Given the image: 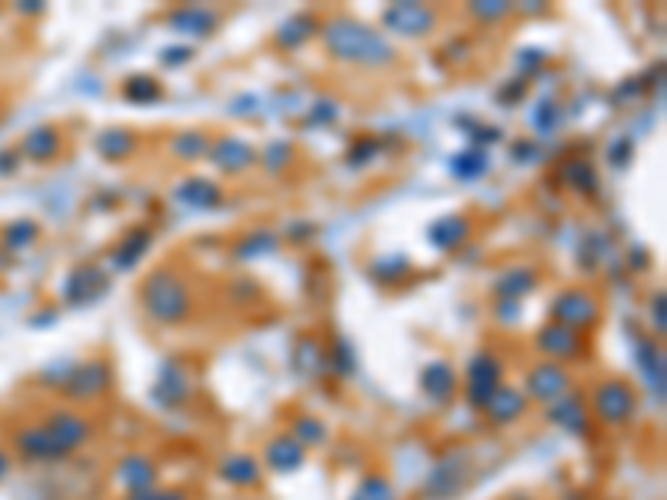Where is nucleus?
Returning <instances> with one entry per match:
<instances>
[{
	"label": "nucleus",
	"mask_w": 667,
	"mask_h": 500,
	"mask_svg": "<svg viewBox=\"0 0 667 500\" xmlns=\"http://www.w3.org/2000/svg\"><path fill=\"white\" fill-rule=\"evenodd\" d=\"M147 240H151V237H147L144 230H137V234H134L131 240H127V247L117 250V264H121V267L137 264V257H141L144 250H147Z\"/></svg>",
	"instance_id": "16"
},
{
	"label": "nucleus",
	"mask_w": 667,
	"mask_h": 500,
	"mask_svg": "<svg viewBox=\"0 0 667 500\" xmlns=\"http://www.w3.org/2000/svg\"><path fill=\"white\" fill-rule=\"evenodd\" d=\"M541 344L547 347V354H557V357H574L577 350H581V340H577V334L571 327L557 324L551 330H544L541 334Z\"/></svg>",
	"instance_id": "10"
},
{
	"label": "nucleus",
	"mask_w": 667,
	"mask_h": 500,
	"mask_svg": "<svg viewBox=\"0 0 667 500\" xmlns=\"http://www.w3.org/2000/svg\"><path fill=\"white\" fill-rule=\"evenodd\" d=\"M117 480L131 490V497L147 494V490H154V464L137 454L127 457V460H121V467H117Z\"/></svg>",
	"instance_id": "6"
},
{
	"label": "nucleus",
	"mask_w": 667,
	"mask_h": 500,
	"mask_svg": "<svg viewBox=\"0 0 667 500\" xmlns=\"http://www.w3.org/2000/svg\"><path fill=\"white\" fill-rule=\"evenodd\" d=\"M267 457H274V460H271L274 467H281V470H294V467H301V460H304V447L297 444L294 437H277L274 444H271V450H267Z\"/></svg>",
	"instance_id": "12"
},
{
	"label": "nucleus",
	"mask_w": 667,
	"mask_h": 500,
	"mask_svg": "<svg viewBox=\"0 0 667 500\" xmlns=\"http://www.w3.org/2000/svg\"><path fill=\"white\" fill-rule=\"evenodd\" d=\"M221 477L234 487H254L257 480H261V467H257L254 457L237 454V457H227L221 464Z\"/></svg>",
	"instance_id": "7"
},
{
	"label": "nucleus",
	"mask_w": 667,
	"mask_h": 500,
	"mask_svg": "<svg viewBox=\"0 0 667 500\" xmlns=\"http://www.w3.org/2000/svg\"><path fill=\"white\" fill-rule=\"evenodd\" d=\"M357 500H394V490L384 484V480H367L357 490Z\"/></svg>",
	"instance_id": "17"
},
{
	"label": "nucleus",
	"mask_w": 667,
	"mask_h": 500,
	"mask_svg": "<svg viewBox=\"0 0 667 500\" xmlns=\"http://www.w3.org/2000/svg\"><path fill=\"white\" fill-rule=\"evenodd\" d=\"M571 310V314L564 317V327H591V320H594V314H597V307H594V300L587 297V294H564L561 300H557V310Z\"/></svg>",
	"instance_id": "8"
},
{
	"label": "nucleus",
	"mask_w": 667,
	"mask_h": 500,
	"mask_svg": "<svg viewBox=\"0 0 667 500\" xmlns=\"http://www.w3.org/2000/svg\"><path fill=\"white\" fill-rule=\"evenodd\" d=\"M384 24L394 27L397 34H427V27L434 24V10L421 4H397L384 14Z\"/></svg>",
	"instance_id": "5"
},
{
	"label": "nucleus",
	"mask_w": 667,
	"mask_h": 500,
	"mask_svg": "<svg viewBox=\"0 0 667 500\" xmlns=\"http://www.w3.org/2000/svg\"><path fill=\"white\" fill-rule=\"evenodd\" d=\"M497 384H501V364L491 354H477L467 367V390H471L474 407H487Z\"/></svg>",
	"instance_id": "4"
},
{
	"label": "nucleus",
	"mask_w": 667,
	"mask_h": 500,
	"mask_svg": "<svg viewBox=\"0 0 667 500\" xmlns=\"http://www.w3.org/2000/svg\"><path fill=\"white\" fill-rule=\"evenodd\" d=\"M424 390L431 394L434 400H447L454 394V374H451V367L447 364H434V367H427L424 370Z\"/></svg>",
	"instance_id": "13"
},
{
	"label": "nucleus",
	"mask_w": 667,
	"mask_h": 500,
	"mask_svg": "<svg viewBox=\"0 0 667 500\" xmlns=\"http://www.w3.org/2000/svg\"><path fill=\"white\" fill-rule=\"evenodd\" d=\"M594 410H597V417L607 420V424H621V420L631 417V410H634V390L627 384H617V380L601 384L594 390Z\"/></svg>",
	"instance_id": "3"
},
{
	"label": "nucleus",
	"mask_w": 667,
	"mask_h": 500,
	"mask_svg": "<svg viewBox=\"0 0 667 500\" xmlns=\"http://www.w3.org/2000/svg\"><path fill=\"white\" fill-rule=\"evenodd\" d=\"M327 40H331L334 54H341L344 60H361V64H384V60H391V47L371 27L351 24V20L331 27Z\"/></svg>",
	"instance_id": "1"
},
{
	"label": "nucleus",
	"mask_w": 667,
	"mask_h": 500,
	"mask_svg": "<svg viewBox=\"0 0 667 500\" xmlns=\"http://www.w3.org/2000/svg\"><path fill=\"white\" fill-rule=\"evenodd\" d=\"M431 234L437 237V240H444L441 247H457L464 240V234H467V224L461 217H447V220H441V224H434V230Z\"/></svg>",
	"instance_id": "15"
},
{
	"label": "nucleus",
	"mask_w": 667,
	"mask_h": 500,
	"mask_svg": "<svg viewBox=\"0 0 667 500\" xmlns=\"http://www.w3.org/2000/svg\"><path fill=\"white\" fill-rule=\"evenodd\" d=\"M527 387L534 390V397L554 400L567 387V377H564V370H557V367H537L534 374L527 377Z\"/></svg>",
	"instance_id": "9"
},
{
	"label": "nucleus",
	"mask_w": 667,
	"mask_h": 500,
	"mask_svg": "<svg viewBox=\"0 0 667 500\" xmlns=\"http://www.w3.org/2000/svg\"><path fill=\"white\" fill-rule=\"evenodd\" d=\"M144 304L157 320L174 324V320H181L187 314V290L171 270H157L144 287Z\"/></svg>",
	"instance_id": "2"
},
{
	"label": "nucleus",
	"mask_w": 667,
	"mask_h": 500,
	"mask_svg": "<svg viewBox=\"0 0 667 500\" xmlns=\"http://www.w3.org/2000/svg\"><path fill=\"white\" fill-rule=\"evenodd\" d=\"M487 410H491L494 420H501V424H504V420H514L524 410V397L517 394V390H511V387H497L494 397L487 400Z\"/></svg>",
	"instance_id": "11"
},
{
	"label": "nucleus",
	"mask_w": 667,
	"mask_h": 500,
	"mask_svg": "<svg viewBox=\"0 0 667 500\" xmlns=\"http://www.w3.org/2000/svg\"><path fill=\"white\" fill-rule=\"evenodd\" d=\"M4 474H7V454L0 450V477H4Z\"/></svg>",
	"instance_id": "19"
},
{
	"label": "nucleus",
	"mask_w": 667,
	"mask_h": 500,
	"mask_svg": "<svg viewBox=\"0 0 667 500\" xmlns=\"http://www.w3.org/2000/svg\"><path fill=\"white\" fill-rule=\"evenodd\" d=\"M217 160H221V167L241 170L254 160V150L247 144H241V140H224L221 150H217Z\"/></svg>",
	"instance_id": "14"
},
{
	"label": "nucleus",
	"mask_w": 667,
	"mask_h": 500,
	"mask_svg": "<svg viewBox=\"0 0 667 500\" xmlns=\"http://www.w3.org/2000/svg\"><path fill=\"white\" fill-rule=\"evenodd\" d=\"M131 500H187L184 494H174V490H164V494H157V490H147V494H137Z\"/></svg>",
	"instance_id": "18"
}]
</instances>
